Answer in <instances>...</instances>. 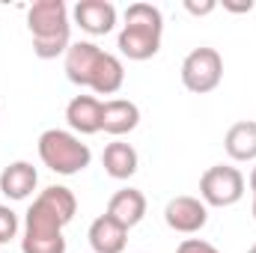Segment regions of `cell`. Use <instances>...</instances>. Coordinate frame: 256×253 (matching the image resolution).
Masks as SVG:
<instances>
[{
	"label": "cell",
	"mask_w": 256,
	"mask_h": 253,
	"mask_svg": "<svg viewBox=\"0 0 256 253\" xmlns=\"http://www.w3.org/2000/svg\"><path fill=\"white\" fill-rule=\"evenodd\" d=\"M78 200L66 185H48L24 214L21 253H66L63 226L72 224Z\"/></svg>",
	"instance_id": "obj_1"
},
{
	"label": "cell",
	"mask_w": 256,
	"mask_h": 253,
	"mask_svg": "<svg viewBox=\"0 0 256 253\" xmlns=\"http://www.w3.org/2000/svg\"><path fill=\"white\" fill-rule=\"evenodd\" d=\"M27 30L39 60H54L72 48V24L63 0H36L27 9Z\"/></svg>",
	"instance_id": "obj_2"
},
{
	"label": "cell",
	"mask_w": 256,
	"mask_h": 253,
	"mask_svg": "<svg viewBox=\"0 0 256 253\" xmlns=\"http://www.w3.org/2000/svg\"><path fill=\"white\" fill-rule=\"evenodd\" d=\"M164 36V15L152 3H131L126 9V24L116 36V48L128 60H152L161 51Z\"/></svg>",
	"instance_id": "obj_3"
},
{
	"label": "cell",
	"mask_w": 256,
	"mask_h": 253,
	"mask_svg": "<svg viewBox=\"0 0 256 253\" xmlns=\"http://www.w3.org/2000/svg\"><path fill=\"white\" fill-rule=\"evenodd\" d=\"M39 158L57 176H78L90 167L92 152L78 134L63 128H48L39 134Z\"/></svg>",
	"instance_id": "obj_4"
},
{
	"label": "cell",
	"mask_w": 256,
	"mask_h": 253,
	"mask_svg": "<svg viewBox=\"0 0 256 253\" xmlns=\"http://www.w3.org/2000/svg\"><path fill=\"white\" fill-rule=\"evenodd\" d=\"M242 196H244V176H242L238 167L214 164V167H208L202 173V179H200V200L206 206L226 208V206H236Z\"/></svg>",
	"instance_id": "obj_5"
},
{
	"label": "cell",
	"mask_w": 256,
	"mask_h": 253,
	"mask_svg": "<svg viewBox=\"0 0 256 253\" xmlns=\"http://www.w3.org/2000/svg\"><path fill=\"white\" fill-rule=\"evenodd\" d=\"M224 80V60L214 48H194L182 60V84L188 92L206 96Z\"/></svg>",
	"instance_id": "obj_6"
},
{
	"label": "cell",
	"mask_w": 256,
	"mask_h": 253,
	"mask_svg": "<svg viewBox=\"0 0 256 253\" xmlns=\"http://www.w3.org/2000/svg\"><path fill=\"white\" fill-rule=\"evenodd\" d=\"M164 220L173 232L194 236L208 224V206L200 196H173L164 208Z\"/></svg>",
	"instance_id": "obj_7"
},
{
	"label": "cell",
	"mask_w": 256,
	"mask_h": 253,
	"mask_svg": "<svg viewBox=\"0 0 256 253\" xmlns=\"http://www.w3.org/2000/svg\"><path fill=\"white\" fill-rule=\"evenodd\" d=\"M72 18L90 36H108L116 27V6L110 0H78Z\"/></svg>",
	"instance_id": "obj_8"
},
{
	"label": "cell",
	"mask_w": 256,
	"mask_h": 253,
	"mask_svg": "<svg viewBox=\"0 0 256 253\" xmlns=\"http://www.w3.org/2000/svg\"><path fill=\"white\" fill-rule=\"evenodd\" d=\"M102 54L104 51L96 42H72V48L66 51V78L78 86H90Z\"/></svg>",
	"instance_id": "obj_9"
},
{
	"label": "cell",
	"mask_w": 256,
	"mask_h": 253,
	"mask_svg": "<svg viewBox=\"0 0 256 253\" xmlns=\"http://www.w3.org/2000/svg\"><path fill=\"white\" fill-rule=\"evenodd\" d=\"M102 104L96 96H74L66 104V122L72 134H98L102 131Z\"/></svg>",
	"instance_id": "obj_10"
},
{
	"label": "cell",
	"mask_w": 256,
	"mask_h": 253,
	"mask_svg": "<svg viewBox=\"0 0 256 253\" xmlns=\"http://www.w3.org/2000/svg\"><path fill=\"white\" fill-rule=\"evenodd\" d=\"M90 248L96 253H122L128 244V230L122 224H116L110 214H98L92 224H90Z\"/></svg>",
	"instance_id": "obj_11"
},
{
	"label": "cell",
	"mask_w": 256,
	"mask_h": 253,
	"mask_svg": "<svg viewBox=\"0 0 256 253\" xmlns=\"http://www.w3.org/2000/svg\"><path fill=\"white\" fill-rule=\"evenodd\" d=\"M140 126V108L128 98H110L102 104V131L122 137Z\"/></svg>",
	"instance_id": "obj_12"
},
{
	"label": "cell",
	"mask_w": 256,
	"mask_h": 253,
	"mask_svg": "<svg viewBox=\"0 0 256 253\" xmlns=\"http://www.w3.org/2000/svg\"><path fill=\"white\" fill-rule=\"evenodd\" d=\"M104 214H110V218H114L116 224H122L126 230L137 226V224L146 218V196H143V190H137V188L116 190V194L110 196Z\"/></svg>",
	"instance_id": "obj_13"
},
{
	"label": "cell",
	"mask_w": 256,
	"mask_h": 253,
	"mask_svg": "<svg viewBox=\"0 0 256 253\" xmlns=\"http://www.w3.org/2000/svg\"><path fill=\"white\" fill-rule=\"evenodd\" d=\"M36 185H39V173L30 161H12L0 173V190L9 200H27L36 190Z\"/></svg>",
	"instance_id": "obj_14"
},
{
	"label": "cell",
	"mask_w": 256,
	"mask_h": 253,
	"mask_svg": "<svg viewBox=\"0 0 256 253\" xmlns=\"http://www.w3.org/2000/svg\"><path fill=\"white\" fill-rule=\"evenodd\" d=\"M102 164H104V173L110 179H131L137 173V149L126 143V140H114L104 146V155H102Z\"/></svg>",
	"instance_id": "obj_15"
},
{
	"label": "cell",
	"mask_w": 256,
	"mask_h": 253,
	"mask_svg": "<svg viewBox=\"0 0 256 253\" xmlns=\"http://www.w3.org/2000/svg\"><path fill=\"white\" fill-rule=\"evenodd\" d=\"M224 149L232 161H256V120H242L230 126Z\"/></svg>",
	"instance_id": "obj_16"
},
{
	"label": "cell",
	"mask_w": 256,
	"mask_h": 253,
	"mask_svg": "<svg viewBox=\"0 0 256 253\" xmlns=\"http://www.w3.org/2000/svg\"><path fill=\"white\" fill-rule=\"evenodd\" d=\"M122 84H126V66H122V60L104 51L98 66H96V74H92L90 90L98 92V96H114V92L122 90Z\"/></svg>",
	"instance_id": "obj_17"
},
{
	"label": "cell",
	"mask_w": 256,
	"mask_h": 253,
	"mask_svg": "<svg viewBox=\"0 0 256 253\" xmlns=\"http://www.w3.org/2000/svg\"><path fill=\"white\" fill-rule=\"evenodd\" d=\"M18 232V214L9 206H0V244H9Z\"/></svg>",
	"instance_id": "obj_18"
},
{
	"label": "cell",
	"mask_w": 256,
	"mask_h": 253,
	"mask_svg": "<svg viewBox=\"0 0 256 253\" xmlns=\"http://www.w3.org/2000/svg\"><path fill=\"white\" fill-rule=\"evenodd\" d=\"M176 253H220L212 242H202V238H185L179 248H176Z\"/></svg>",
	"instance_id": "obj_19"
},
{
	"label": "cell",
	"mask_w": 256,
	"mask_h": 253,
	"mask_svg": "<svg viewBox=\"0 0 256 253\" xmlns=\"http://www.w3.org/2000/svg\"><path fill=\"white\" fill-rule=\"evenodd\" d=\"M185 9H188L191 15H208V12H214V9H218V3H214V0H202V3L185 0Z\"/></svg>",
	"instance_id": "obj_20"
},
{
	"label": "cell",
	"mask_w": 256,
	"mask_h": 253,
	"mask_svg": "<svg viewBox=\"0 0 256 253\" xmlns=\"http://www.w3.org/2000/svg\"><path fill=\"white\" fill-rule=\"evenodd\" d=\"M224 9H226V12H250V9H254V0H244V3H230V0H224Z\"/></svg>",
	"instance_id": "obj_21"
},
{
	"label": "cell",
	"mask_w": 256,
	"mask_h": 253,
	"mask_svg": "<svg viewBox=\"0 0 256 253\" xmlns=\"http://www.w3.org/2000/svg\"><path fill=\"white\" fill-rule=\"evenodd\" d=\"M250 190L256 194V167H254V173H250Z\"/></svg>",
	"instance_id": "obj_22"
},
{
	"label": "cell",
	"mask_w": 256,
	"mask_h": 253,
	"mask_svg": "<svg viewBox=\"0 0 256 253\" xmlns=\"http://www.w3.org/2000/svg\"><path fill=\"white\" fill-rule=\"evenodd\" d=\"M254 220H256V194H254Z\"/></svg>",
	"instance_id": "obj_23"
},
{
	"label": "cell",
	"mask_w": 256,
	"mask_h": 253,
	"mask_svg": "<svg viewBox=\"0 0 256 253\" xmlns=\"http://www.w3.org/2000/svg\"><path fill=\"white\" fill-rule=\"evenodd\" d=\"M248 253H256V244H254V248H250V250H248Z\"/></svg>",
	"instance_id": "obj_24"
}]
</instances>
